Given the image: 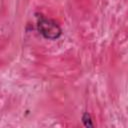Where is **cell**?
<instances>
[{
    "label": "cell",
    "mask_w": 128,
    "mask_h": 128,
    "mask_svg": "<svg viewBox=\"0 0 128 128\" xmlns=\"http://www.w3.org/2000/svg\"><path fill=\"white\" fill-rule=\"evenodd\" d=\"M82 122H83L85 127H93L94 126V124L92 122L91 115L88 112H84L83 113V115H82Z\"/></svg>",
    "instance_id": "7a4b0ae2"
},
{
    "label": "cell",
    "mask_w": 128,
    "mask_h": 128,
    "mask_svg": "<svg viewBox=\"0 0 128 128\" xmlns=\"http://www.w3.org/2000/svg\"><path fill=\"white\" fill-rule=\"evenodd\" d=\"M37 30L45 39L56 40L62 35L60 25L53 19L48 18L42 14H37Z\"/></svg>",
    "instance_id": "6da1fadb"
}]
</instances>
